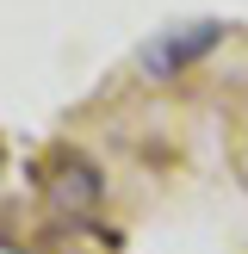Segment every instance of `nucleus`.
<instances>
[{"instance_id": "obj_1", "label": "nucleus", "mask_w": 248, "mask_h": 254, "mask_svg": "<svg viewBox=\"0 0 248 254\" xmlns=\"http://www.w3.org/2000/svg\"><path fill=\"white\" fill-rule=\"evenodd\" d=\"M223 44V25L217 19H198V25H180V31H161L143 44V74L149 81H174L180 68H192L198 56H211V50Z\"/></svg>"}, {"instance_id": "obj_2", "label": "nucleus", "mask_w": 248, "mask_h": 254, "mask_svg": "<svg viewBox=\"0 0 248 254\" xmlns=\"http://www.w3.org/2000/svg\"><path fill=\"white\" fill-rule=\"evenodd\" d=\"M56 198H62V205H93V198H99V174L87 168V161H68L62 180H56Z\"/></svg>"}]
</instances>
